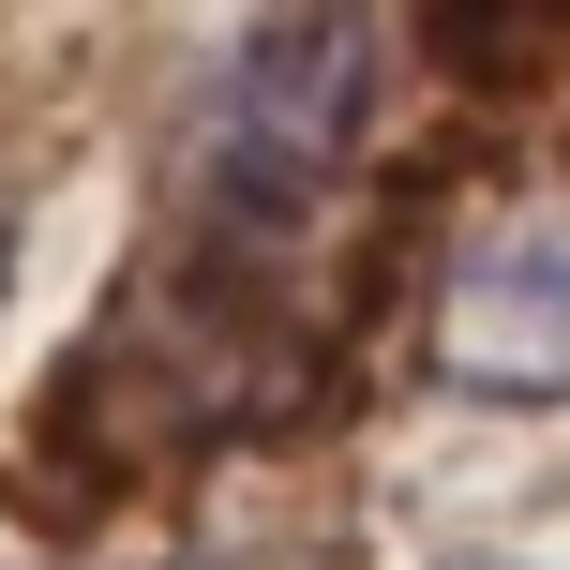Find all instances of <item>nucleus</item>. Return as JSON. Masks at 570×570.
I'll return each instance as SVG.
<instances>
[{
  "mask_svg": "<svg viewBox=\"0 0 570 570\" xmlns=\"http://www.w3.org/2000/svg\"><path fill=\"white\" fill-rule=\"evenodd\" d=\"M451 570H541V556H451Z\"/></svg>",
  "mask_w": 570,
  "mask_h": 570,
  "instance_id": "obj_2",
  "label": "nucleus"
},
{
  "mask_svg": "<svg viewBox=\"0 0 570 570\" xmlns=\"http://www.w3.org/2000/svg\"><path fill=\"white\" fill-rule=\"evenodd\" d=\"M435 361L465 391H541L570 375V196H511L465 226L451 285H435Z\"/></svg>",
  "mask_w": 570,
  "mask_h": 570,
  "instance_id": "obj_1",
  "label": "nucleus"
}]
</instances>
